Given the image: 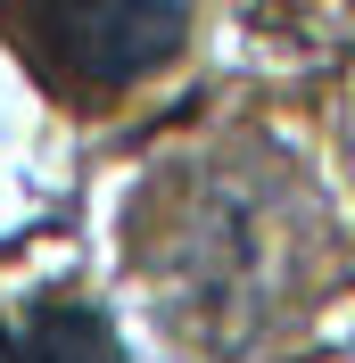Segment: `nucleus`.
<instances>
[{
	"label": "nucleus",
	"mask_w": 355,
	"mask_h": 363,
	"mask_svg": "<svg viewBox=\"0 0 355 363\" xmlns=\"http://www.w3.org/2000/svg\"><path fill=\"white\" fill-rule=\"evenodd\" d=\"M157 314L174 322L190 355H231L281 322V306L314 272V206L273 157H215L165 182L141 223Z\"/></svg>",
	"instance_id": "nucleus-1"
},
{
	"label": "nucleus",
	"mask_w": 355,
	"mask_h": 363,
	"mask_svg": "<svg viewBox=\"0 0 355 363\" xmlns=\"http://www.w3.org/2000/svg\"><path fill=\"white\" fill-rule=\"evenodd\" d=\"M190 17L199 0H0V25L25 50V67L83 99L149 83L190 42Z\"/></svg>",
	"instance_id": "nucleus-2"
},
{
	"label": "nucleus",
	"mask_w": 355,
	"mask_h": 363,
	"mask_svg": "<svg viewBox=\"0 0 355 363\" xmlns=\"http://www.w3.org/2000/svg\"><path fill=\"white\" fill-rule=\"evenodd\" d=\"M9 363H124V355H116V330L91 306H42L9 339Z\"/></svg>",
	"instance_id": "nucleus-3"
}]
</instances>
